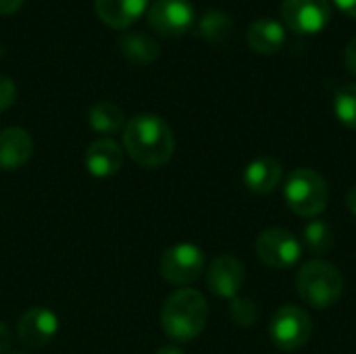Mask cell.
<instances>
[{
	"label": "cell",
	"instance_id": "14",
	"mask_svg": "<svg viewBox=\"0 0 356 354\" xmlns=\"http://www.w3.org/2000/svg\"><path fill=\"white\" fill-rule=\"evenodd\" d=\"M148 4L150 0H94V10L104 25L125 29L148 10Z\"/></svg>",
	"mask_w": 356,
	"mask_h": 354
},
{
	"label": "cell",
	"instance_id": "20",
	"mask_svg": "<svg viewBox=\"0 0 356 354\" xmlns=\"http://www.w3.org/2000/svg\"><path fill=\"white\" fill-rule=\"evenodd\" d=\"M302 248H307L313 257H323L334 246V232L330 223L321 219H313L302 227Z\"/></svg>",
	"mask_w": 356,
	"mask_h": 354
},
{
	"label": "cell",
	"instance_id": "9",
	"mask_svg": "<svg viewBox=\"0 0 356 354\" xmlns=\"http://www.w3.org/2000/svg\"><path fill=\"white\" fill-rule=\"evenodd\" d=\"M282 19L296 33L313 35L327 27L332 19L330 0H284Z\"/></svg>",
	"mask_w": 356,
	"mask_h": 354
},
{
	"label": "cell",
	"instance_id": "2",
	"mask_svg": "<svg viewBox=\"0 0 356 354\" xmlns=\"http://www.w3.org/2000/svg\"><path fill=\"white\" fill-rule=\"evenodd\" d=\"M209 321V305L202 292L181 288L161 309V328L175 342H190L202 334Z\"/></svg>",
	"mask_w": 356,
	"mask_h": 354
},
{
	"label": "cell",
	"instance_id": "17",
	"mask_svg": "<svg viewBox=\"0 0 356 354\" xmlns=\"http://www.w3.org/2000/svg\"><path fill=\"white\" fill-rule=\"evenodd\" d=\"M121 54L125 56L127 63L131 65H138V67H146V65H152L156 58H159V44L154 38L146 35V33H125L119 38L117 42Z\"/></svg>",
	"mask_w": 356,
	"mask_h": 354
},
{
	"label": "cell",
	"instance_id": "12",
	"mask_svg": "<svg viewBox=\"0 0 356 354\" xmlns=\"http://www.w3.org/2000/svg\"><path fill=\"white\" fill-rule=\"evenodd\" d=\"M83 165L94 177H113L123 165V152L119 144L111 138L94 140L83 152Z\"/></svg>",
	"mask_w": 356,
	"mask_h": 354
},
{
	"label": "cell",
	"instance_id": "11",
	"mask_svg": "<svg viewBox=\"0 0 356 354\" xmlns=\"http://www.w3.org/2000/svg\"><path fill=\"white\" fill-rule=\"evenodd\" d=\"M58 332V317L46 307H33L23 313L17 325L19 340L29 348L46 346Z\"/></svg>",
	"mask_w": 356,
	"mask_h": 354
},
{
	"label": "cell",
	"instance_id": "29",
	"mask_svg": "<svg viewBox=\"0 0 356 354\" xmlns=\"http://www.w3.org/2000/svg\"><path fill=\"white\" fill-rule=\"evenodd\" d=\"M156 354H184V351H179L177 346H163Z\"/></svg>",
	"mask_w": 356,
	"mask_h": 354
},
{
	"label": "cell",
	"instance_id": "25",
	"mask_svg": "<svg viewBox=\"0 0 356 354\" xmlns=\"http://www.w3.org/2000/svg\"><path fill=\"white\" fill-rule=\"evenodd\" d=\"M10 344H13V332L4 321H0V354H8Z\"/></svg>",
	"mask_w": 356,
	"mask_h": 354
},
{
	"label": "cell",
	"instance_id": "7",
	"mask_svg": "<svg viewBox=\"0 0 356 354\" xmlns=\"http://www.w3.org/2000/svg\"><path fill=\"white\" fill-rule=\"evenodd\" d=\"M204 271V252L192 242H179L161 257V275L173 286H188Z\"/></svg>",
	"mask_w": 356,
	"mask_h": 354
},
{
	"label": "cell",
	"instance_id": "15",
	"mask_svg": "<svg viewBox=\"0 0 356 354\" xmlns=\"http://www.w3.org/2000/svg\"><path fill=\"white\" fill-rule=\"evenodd\" d=\"M284 179V167L277 159L261 156L244 169V186L254 194H271Z\"/></svg>",
	"mask_w": 356,
	"mask_h": 354
},
{
	"label": "cell",
	"instance_id": "13",
	"mask_svg": "<svg viewBox=\"0 0 356 354\" xmlns=\"http://www.w3.org/2000/svg\"><path fill=\"white\" fill-rule=\"evenodd\" d=\"M33 154V140L23 127H6L0 131V169L17 171Z\"/></svg>",
	"mask_w": 356,
	"mask_h": 354
},
{
	"label": "cell",
	"instance_id": "1",
	"mask_svg": "<svg viewBox=\"0 0 356 354\" xmlns=\"http://www.w3.org/2000/svg\"><path fill=\"white\" fill-rule=\"evenodd\" d=\"M125 152L146 169L167 165L175 152V138L169 123L156 115H138L123 129Z\"/></svg>",
	"mask_w": 356,
	"mask_h": 354
},
{
	"label": "cell",
	"instance_id": "6",
	"mask_svg": "<svg viewBox=\"0 0 356 354\" xmlns=\"http://www.w3.org/2000/svg\"><path fill=\"white\" fill-rule=\"evenodd\" d=\"M254 250L263 265L280 271L294 267L302 257V244L284 227H269L261 232L254 242Z\"/></svg>",
	"mask_w": 356,
	"mask_h": 354
},
{
	"label": "cell",
	"instance_id": "16",
	"mask_svg": "<svg viewBox=\"0 0 356 354\" xmlns=\"http://www.w3.org/2000/svg\"><path fill=\"white\" fill-rule=\"evenodd\" d=\"M246 40L248 46L257 52V54H275L284 48L286 44V27L273 19H259L254 23H250L248 31H246Z\"/></svg>",
	"mask_w": 356,
	"mask_h": 354
},
{
	"label": "cell",
	"instance_id": "24",
	"mask_svg": "<svg viewBox=\"0 0 356 354\" xmlns=\"http://www.w3.org/2000/svg\"><path fill=\"white\" fill-rule=\"evenodd\" d=\"M344 65L353 75H356V35L348 42V46L344 50Z\"/></svg>",
	"mask_w": 356,
	"mask_h": 354
},
{
	"label": "cell",
	"instance_id": "23",
	"mask_svg": "<svg viewBox=\"0 0 356 354\" xmlns=\"http://www.w3.org/2000/svg\"><path fill=\"white\" fill-rule=\"evenodd\" d=\"M17 98V86L10 77L0 75V113H4L8 106H13Z\"/></svg>",
	"mask_w": 356,
	"mask_h": 354
},
{
	"label": "cell",
	"instance_id": "27",
	"mask_svg": "<svg viewBox=\"0 0 356 354\" xmlns=\"http://www.w3.org/2000/svg\"><path fill=\"white\" fill-rule=\"evenodd\" d=\"M334 2H336V6H338L344 15L356 19V0H334Z\"/></svg>",
	"mask_w": 356,
	"mask_h": 354
},
{
	"label": "cell",
	"instance_id": "5",
	"mask_svg": "<svg viewBox=\"0 0 356 354\" xmlns=\"http://www.w3.org/2000/svg\"><path fill=\"white\" fill-rule=\"evenodd\" d=\"M311 336H313L311 315L296 305L280 307L269 321V338L273 346L282 353L300 351L305 344H309Z\"/></svg>",
	"mask_w": 356,
	"mask_h": 354
},
{
	"label": "cell",
	"instance_id": "26",
	"mask_svg": "<svg viewBox=\"0 0 356 354\" xmlns=\"http://www.w3.org/2000/svg\"><path fill=\"white\" fill-rule=\"evenodd\" d=\"M25 0H0V15H13L23 6Z\"/></svg>",
	"mask_w": 356,
	"mask_h": 354
},
{
	"label": "cell",
	"instance_id": "18",
	"mask_svg": "<svg viewBox=\"0 0 356 354\" xmlns=\"http://www.w3.org/2000/svg\"><path fill=\"white\" fill-rule=\"evenodd\" d=\"M88 121H90V127L94 131L111 136V134H117L123 127L125 115H123V111L117 104L102 100V102H96V104L90 106Z\"/></svg>",
	"mask_w": 356,
	"mask_h": 354
},
{
	"label": "cell",
	"instance_id": "22",
	"mask_svg": "<svg viewBox=\"0 0 356 354\" xmlns=\"http://www.w3.org/2000/svg\"><path fill=\"white\" fill-rule=\"evenodd\" d=\"M229 317L238 328H252L259 319V307L250 298L236 296L229 305Z\"/></svg>",
	"mask_w": 356,
	"mask_h": 354
},
{
	"label": "cell",
	"instance_id": "21",
	"mask_svg": "<svg viewBox=\"0 0 356 354\" xmlns=\"http://www.w3.org/2000/svg\"><path fill=\"white\" fill-rule=\"evenodd\" d=\"M334 113L342 125L356 129V83H346L336 92Z\"/></svg>",
	"mask_w": 356,
	"mask_h": 354
},
{
	"label": "cell",
	"instance_id": "4",
	"mask_svg": "<svg viewBox=\"0 0 356 354\" xmlns=\"http://www.w3.org/2000/svg\"><path fill=\"white\" fill-rule=\"evenodd\" d=\"M284 198L294 215L315 219L330 204V188L325 177L317 169L298 167L286 177Z\"/></svg>",
	"mask_w": 356,
	"mask_h": 354
},
{
	"label": "cell",
	"instance_id": "10",
	"mask_svg": "<svg viewBox=\"0 0 356 354\" xmlns=\"http://www.w3.org/2000/svg\"><path fill=\"white\" fill-rule=\"evenodd\" d=\"M246 282V269L240 259L234 255H219L207 271V284L209 290L219 298L234 300Z\"/></svg>",
	"mask_w": 356,
	"mask_h": 354
},
{
	"label": "cell",
	"instance_id": "19",
	"mask_svg": "<svg viewBox=\"0 0 356 354\" xmlns=\"http://www.w3.org/2000/svg\"><path fill=\"white\" fill-rule=\"evenodd\" d=\"M198 31L204 40L213 42V44H223L232 38L234 33V21L229 15H225L219 8H211L202 15Z\"/></svg>",
	"mask_w": 356,
	"mask_h": 354
},
{
	"label": "cell",
	"instance_id": "28",
	"mask_svg": "<svg viewBox=\"0 0 356 354\" xmlns=\"http://www.w3.org/2000/svg\"><path fill=\"white\" fill-rule=\"evenodd\" d=\"M346 204H348L350 213L356 217V184L348 190V194H346Z\"/></svg>",
	"mask_w": 356,
	"mask_h": 354
},
{
	"label": "cell",
	"instance_id": "8",
	"mask_svg": "<svg viewBox=\"0 0 356 354\" xmlns=\"http://www.w3.org/2000/svg\"><path fill=\"white\" fill-rule=\"evenodd\" d=\"M196 13L190 0H154L148 8L150 27L165 38H179L194 27Z\"/></svg>",
	"mask_w": 356,
	"mask_h": 354
},
{
	"label": "cell",
	"instance_id": "30",
	"mask_svg": "<svg viewBox=\"0 0 356 354\" xmlns=\"http://www.w3.org/2000/svg\"><path fill=\"white\" fill-rule=\"evenodd\" d=\"M8 354H27V353H8Z\"/></svg>",
	"mask_w": 356,
	"mask_h": 354
},
{
	"label": "cell",
	"instance_id": "3",
	"mask_svg": "<svg viewBox=\"0 0 356 354\" xmlns=\"http://www.w3.org/2000/svg\"><path fill=\"white\" fill-rule=\"evenodd\" d=\"M296 292L300 300L313 309H332L344 294V277L336 265L323 259H313L298 269Z\"/></svg>",
	"mask_w": 356,
	"mask_h": 354
}]
</instances>
